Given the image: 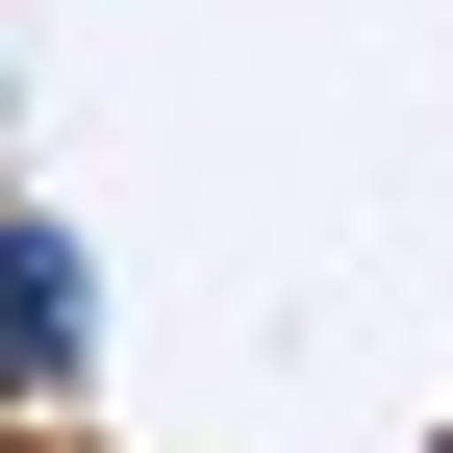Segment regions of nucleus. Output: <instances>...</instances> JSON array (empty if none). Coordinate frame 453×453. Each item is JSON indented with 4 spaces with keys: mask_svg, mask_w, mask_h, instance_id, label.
Wrapping results in <instances>:
<instances>
[{
    "mask_svg": "<svg viewBox=\"0 0 453 453\" xmlns=\"http://www.w3.org/2000/svg\"><path fill=\"white\" fill-rule=\"evenodd\" d=\"M76 353H101V277H76V226H26V202H0V453H50Z\"/></svg>",
    "mask_w": 453,
    "mask_h": 453,
    "instance_id": "f257e3e1",
    "label": "nucleus"
}]
</instances>
